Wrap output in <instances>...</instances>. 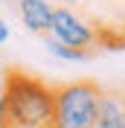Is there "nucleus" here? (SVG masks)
<instances>
[{
    "instance_id": "9",
    "label": "nucleus",
    "mask_w": 125,
    "mask_h": 128,
    "mask_svg": "<svg viewBox=\"0 0 125 128\" xmlns=\"http://www.w3.org/2000/svg\"><path fill=\"white\" fill-rule=\"evenodd\" d=\"M119 96H122V99H125V88H122V93H119Z\"/></svg>"
},
{
    "instance_id": "4",
    "label": "nucleus",
    "mask_w": 125,
    "mask_h": 128,
    "mask_svg": "<svg viewBox=\"0 0 125 128\" xmlns=\"http://www.w3.org/2000/svg\"><path fill=\"white\" fill-rule=\"evenodd\" d=\"M18 15H20V24L26 26L35 35H50V26H52V12L55 6L50 0H15Z\"/></svg>"
},
{
    "instance_id": "5",
    "label": "nucleus",
    "mask_w": 125,
    "mask_h": 128,
    "mask_svg": "<svg viewBox=\"0 0 125 128\" xmlns=\"http://www.w3.org/2000/svg\"><path fill=\"white\" fill-rule=\"evenodd\" d=\"M125 116V99L119 93H99L96 102V128H119Z\"/></svg>"
},
{
    "instance_id": "6",
    "label": "nucleus",
    "mask_w": 125,
    "mask_h": 128,
    "mask_svg": "<svg viewBox=\"0 0 125 128\" xmlns=\"http://www.w3.org/2000/svg\"><path fill=\"white\" fill-rule=\"evenodd\" d=\"M44 47H47V52H50L52 58H58V61H90V56H93V52H78V50L64 47V44L52 41L50 35L44 38Z\"/></svg>"
},
{
    "instance_id": "2",
    "label": "nucleus",
    "mask_w": 125,
    "mask_h": 128,
    "mask_svg": "<svg viewBox=\"0 0 125 128\" xmlns=\"http://www.w3.org/2000/svg\"><path fill=\"white\" fill-rule=\"evenodd\" d=\"M99 93H102L99 84H93L87 79L55 88L52 128H96Z\"/></svg>"
},
{
    "instance_id": "7",
    "label": "nucleus",
    "mask_w": 125,
    "mask_h": 128,
    "mask_svg": "<svg viewBox=\"0 0 125 128\" xmlns=\"http://www.w3.org/2000/svg\"><path fill=\"white\" fill-rule=\"evenodd\" d=\"M9 38H12V26L6 24V18H0V47H3Z\"/></svg>"
},
{
    "instance_id": "11",
    "label": "nucleus",
    "mask_w": 125,
    "mask_h": 128,
    "mask_svg": "<svg viewBox=\"0 0 125 128\" xmlns=\"http://www.w3.org/2000/svg\"><path fill=\"white\" fill-rule=\"evenodd\" d=\"M119 128H122V125H119Z\"/></svg>"
},
{
    "instance_id": "1",
    "label": "nucleus",
    "mask_w": 125,
    "mask_h": 128,
    "mask_svg": "<svg viewBox=\"0 0 125 128\" xmlns=\"http://www.w3.org/2000/svg\"><path fill=\"white\" fill-rule=\"evenodd\" d=\"M3 99L9 128H52L55 88L47 82L20 70H9L3 76Z\"/></svg>"
},
{
    "instance_id": "10",
    "label": "nucleus",
    "mask_w": 125,
    "mask_h": 128,
    "mask_svg": "<svg viewBox=\"0 0 125 128\" xmlns=\"http://www.w3.org/2000/svg\"><path fill=\"white\" fill-rule=\"evenodd\" d=\"M122 128H125V116H122Z\"/></svg>"
},
{
    "instance_id": "8",
    "label": "nucleus",
    "mask_w": 125,
    "mask_h": 128,
    "mask_svg": "<svg viewBox=\"0 0 125 128\" xmlns=\"http://www.w3.org/2000/svg\"><path fill=\"white\" fill-rule=\"evenodd\" d=\"M58 3H61V6H64V9H76V6H78V3H82V0H58Z\"/></svg>"
},
{
    "instance_id": "3",
    "label": "nucleus",
    "mask_w": 125,
    "mask_h": 128,
    "mask_svg": "<svg viewBox=\"0 0 125 128\" xmlns=\"http://www.w3.org/2000/svg\"><path fill=\"white\" fill-rule=\"evenodd\" d=\"M50 38L58 41V44H64V47H70V50H78V52H93L96 44H99V38H102V29H96L87 18L78 15L76 9L55 6Z\"/></svg>"
}]
</instances>
